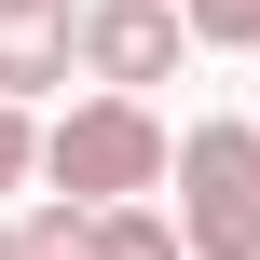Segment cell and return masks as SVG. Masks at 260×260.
<instances>
[{
  "label": "cell",
  "mask_w": 260,
  "mask_h": 260,
  "mask_svg": "<svg viewBox=\"0 0 260 260\" xmlns=\"http://www.w3.org/2000/svg\"><path fill=\"white\" fill-rule=\"evenodd\" d=\"M27 178H41V123L0 96V192H27Z\"/></svg>",
  "instance_id": "ba28073f"
},
{
  "label": "cell",
  "mask_w": 260,
  "mask_h": 260,
  "mask_svg": "<svg viewBox=\"0 0 260 260\" xmlns=\"http://www.w3.org/2000/svg\"><path fill=\"white\" fill-rule=\"evenodd\" d=\"M247 123H260V82H247Z\"/></svg>",
  "instance_id": "30bf717a"
},
{
  "label": "cell",
  "mask_w": 260,
  "mask_h": 260,
  "mask_svg": "<svg viewBox=\"0 0 260 260\" xmlns=\"http://www.w3.org/2000/svg\"><path fill=\"white\" fill-rule=\"evenodd\" d=\"M41 178H55V206L123 219V206H151V192L178 178V137H165V110H137V96H69V110L41 123Z\"/></svg>",
  "instance_id": "6da1fadb"
},
{
  "label": "cell",
  "mask_w": 260,
  "mask_h": 260,
  "mask_svg": "<svg viewBox=\"0 0 260 260\" xmlns=\"http://www.w3.org/2000/svg\"><path fill=\"white\" fill-rule=\"evenodd\" d=\"M14 247H27V260H110V219H96V206H55V192H41V206L14 219Z\"/></svg>",
  "instance_id": "5b68a950"
},
{
  "label": "cell",
  "mask_w": 260,
  "mask_h": 260,
  "mask_svg": "<svg viewBox=\"0 0 260 260\" xmlns=\"http://www.w3.org/2000/svg\"><path fill=\"white\" fill-rule=\"evenodd\" d=\"M178 27L219 41V55H260V0H178Z\"/></svg>",
  "instance_id": "8992f818"
},
{
  "label": "cell",
  "mask_w": 260,
  "mask_h": 260,
  "mask_svg": "<svg viewBox=\"0 0 260 260\" xmlns=\"http://www.w3.org/2000/svg\"><path fill=\"white\" fill-rule=\"evenodd\" d=\"M82 69V0H0V96H69Z\"/></svg>",
  "instance_id": "277c9868"
},
{
  "label": "cell",
  "mask_w": 260,
  "mask_h": 260,
  "mask_svg": "<svg viewBox=\"0 0 260 260\" xmlns=\"http://www.w3.org/2000/svg\"><path fill=\"white\" fill-rule=\"evenodd\" d=\"M110 260H192V247H178L165 206H123V219H110Z\"/></svg>",
  "instance_id": "52a82bcc"
},
{
  "label": "cell",
  "mask_w": 260,
  "mask_h": 260,
  "mask_svg": "<svg viewBox=\"0 0 260 260\" xmlns=\"http://www.w3.org/2000/svg\"><path fill=\"white\" fill-rule=\"evenodd\" d=\"M0 260H27V247H14V219H0Z\"/></svg>",
  "instance_id": "9c48e42d"
},
{
  "label": "cell",
  "mask_w": 260,
  "mask_h": 260,
  "mask_svg": "<svg viewBox=\"0 0 260 260\" xmlns=\"http://www.w3.org/2000/svg\"><path fill=\"white\" fill-rule=\"evenodd\" d=\"M178 247L192 260H260V123L219 110V123H178Z\"/></svg>",
  "instance_id": "7a4b0ae2"
},
{
  "label": "cell",
  "mask_w": 260,
  "mask_h": 260,
  "mask_svg": "<svg viewBox=\"0 0 260 260\" xmlns=\"http://www.w3.org/2000/svg\"><path fill=\"white\" fill-rule=\"evenodd\" d=\"M178 55H192L178 0H82V82L96 96H137L151 110V82H178Z\"/></svg>",
  "instance_id": "3957f363"
}]
</instances>
